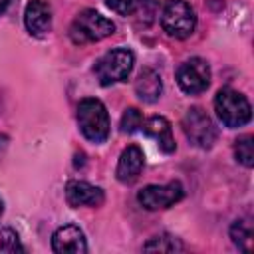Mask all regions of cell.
Here are the masks:
<instances>
[{"label":"cell","instance_id":"obj_13","mask_svg":"<svg viewBox=\"0 0 254 254\" xmlns=\"http://www.w3.org/2000/svg\"><path fill=\"white\" fill-rule=\"evenodd\" d=\"M141 127H143L147 137L157 141V145L161 147L163 153H173L177 149L175 139H173V127H171V123L165 117H161V115L149 117Z\"/></svg>","mask_w":254,"mask_h":254},{"label":"cell","instance_id":"obj_2","mask_svg":"<svg viewBox=\"0 0 254 254\" xmlns=\"http://www.w3.org/2000/svg\"><path fill=\"white\" fill-rule=\"evenodd\" d=\"M77 123L83 137L91 143H103L109 135V115L105 105L95 99L87 97L81 99L77 105Z\"/></svg>","mask_w":254,"mask_h":254},{"label":"cell","instance_id":"obj_21","mask_svg":"<svg viewBox=\"0 0 254 254\" xmlns=\"http://www.w3.org/2000/svg\"><path fill=\"white\" fill-rule=\"evenodd\" d=\"M8 6H10V0H0V14H4Z\"/></svg>","mask_w":254,"mask_h":254},{"label":"cell","instance_id":"obj_18","mask_svg":"<svg viewBox=\"0 0 254 254\" xmlns=\"http://www.w3.org/2000/svg\"><path fill=\"white\" fill-rule=\"evenodd\" d=\"M141 125H143V115H141V111H139L137 107H127V109L123 111V115H121V121H119L121 133L131 135V133L139 131Z\"/></svg>","mask_w":254,"mask_h":254},{"label":"cell","instance_id":"obj_17","mask_svg":"<svg viewBox=\"0 0 254 254\" xmlns=\"http://www.w3.org/2000/svg\"><path fill=\"white\" fill-rule=\"evenodd\" d=\"M234 157L240 165L244 167H252L254 165V137L252 135H244L240 139H236L234 143Z\"/></svg>","mask_w":254,"mask_h":254},{"label":"cell","instance_id":"obj_15","mask_svg":"<svg viewBox=\"0 0 254 254\" xmlns=\"http://www.w3.org/2000/svg\"><path fill=\"white\" fill-rule=\"evenodd\" d=\"M230 238L234 242V246H238L242 252H250L252 250V242H254V230L250 220H236L230 226Z\"/></svg>","mask_w":254,"mask_h":254},{"label":"cell","instance_id":"obj_3","mask_svg":"<svg viewBox=\"0 0 254 254\" xmlns=\"http://www.w3.org/2000/svg\"><path fill=\"white\" fill-rule=\"evenodd\" d=\"M115 32V24L101 16L95 10H83L75 16V20L69 26V38L73 44H89V42H99Z\"/></svg>","mask_w":254,"mask_h":254},{"label":"cell","instance_id":"obj_6","mask_svg":"<svg viewBox=\"0 0 254 254\" xmlns=\"http://www.w3.org/2000/svg\"><path fill=\"white\" fill-rule=\"evenodd\" d=\"M181 127H183V133L187 135V139L200 149H210L218 137L216 125L212 123L208 113L200 107L187 109V113L183 115Z\"/></svg>","mask_w":254,"mask_h":254},{"label":"cell","instance_id":"obj_11","mask_svg":"<svg viewBox=\"0 0 254 254\" xmlns=\"http://www.w3.org/2000/svg\"><path fill=\"white\" fill-rule=\"evenodd\" d=\"M143 165H145L143 151H141L137 145H129V147L123 149V153L119 155L117 169H115L117 181L123 183V185L135 183V181L139 179L141 171H143Z\"/></svg>","mask_w":254,"mask_h":254},{"label":"cell","instance_id":"obj_16","mask_svg":"<svg viewBox=\"0 0 254 254\" xmlns=\"http://www.w3.org/2000/svg\"><path fill=\"white\" fill-rule=\"evenodd\" d=\"M145 252H181L185 250L183 242L171 234H161V236H155L151 238L145 246H143Z\"/></svg>","mask_w":254,"mask_h":254},{"label":"cell","instance_id":"obj_7","mask_svg":"<svg viewBox=\"0 0 254 254\" xmlns=\"http://www.w3.org/2000/svg\"><path fill=\"white\" fill-rule=\"evenodd\" d=\"M177 83L189 95H198L210 85V65L202 58H190L177 69Z\"/></svg>","mask_w":254,"mask_h":254},{"label":"cell","instance_id":"obj_22","mask_svg":"<svg viewBox=\"0 0 254 254\" xmlns=\"http://www.w3.org/2000/svg\"><path fill=\"white\" fill-rule=\"evenodd\" d=\"M2 212H4V204H2V200H0V218H2Z\"/></svg>","mask_w":254,"mask_h":254},{"label":"cell","instance_id":"obj_1","mask_svg":"<svg viewBox=\"0 0 254 254\" xmlns=\"http://www.w3.org/2000/svg\"><path fill=\"white\" fill-rule=\"evenodd\" d=\"M133 64H135V54L127 48H115V50H109L105 52L97 62H95V77L97 81L107 87V85H113V83H119V81H125L133 69Z\"/></svg>","mask_w":254,"mask_h":254},{"label":"cell","instance_id":"obj_5","mask_svg":"<svg viewBox=\"0 0 254 254\" xmlns=\"http://www.w3.org/2000/svg\"><path fill=\"white\" fill-rule=\"evenodd\" d=\"M161 26L171 38L185 40L196 28V14L185 0H167L161 12Z\"/></svg>","mask_w":254,"mask_h":254},{"label":"cell","instance_id":"obj_10","mask_svg":"<svg viewBox=\"0 0 254 254\" xmlns=\"http://www.w3.org/2000/svg\"><path fill=\"white\" fill-rule=\"evenodd\" d=\"M65 200L69 206H101L105 200V194L99 187L89 185L85 181H69L65 185Z\"/></svg>","mask_w":254,"mask_h":254},{"label":"cell","instance_id":"obj_19","mask_svg":"<svg viewBox=\"0 0 254 254\" xmlns=\"http://www.w3.org/2000/svg\"><path fill=\"white\" fill-rule=\"evenodd\" d=\"M0 250L6 252V254L24 252V246H22L16 230H12V228H2L0 230Z\"/></svg>","mask_w":254,"mask_h":254},{"label":"cell","instance_id":"obj_4","mask_svg":"<svg viewBox=\"0 0 254 254\" xmlns=\"http://www.w3.org/2000/svg\"><path fill=\"white\" fill-rule=\"evenodd\" d=\"M214 111L226 127H242L250 121V115H252L248 99L232 87H222L216 93Z\"/></svg>","mask_w":254,"mask_h":254},{"label":"cell","instance_id":"obj_14","mask_svg":"<svg viewBox=\"0 0 254 254\" xmlns=\"http://www.w3.org/2000/svg\"><path fill=\"white\" fill-rule=\"evenodd\" d=\"M135 93L141 101L145 103H155L161 93H163V81H161V75L151 69V67H145L137 79H135Z\"/></svg>","mask_w":254,"mask_h":254},{"label":"cell","instance_id":"obj_9","mask_svg":"<svg viewBox=\"0 0 254 254\" xmlns=\"http://www.w3.org/2000/svg\"><path fill=\"white\" fill-rule=\"evenodd\" d=\"M52 250L58 254H83L87 252V242L79 226L65 224L52 234Z\"/></svg>","mask_w":254,"mask_h":254},{"label":"cell","instance_id":"obj_12","mask_svg":"<svg viewBox=\"0 0 254 254\" xmlns=\"http://www.w3.org/2000/svg\"><path fill=\"white\" fill-rule=\"evenodd\" d=\"M24 24L30 34L44 36L52 28V8L42 0L28 2L26 10H24Z\"/></svg>","mask_w":254,"mask_h":254},{"label":"cell","instance_id":"obj_8","mask_svg":"<svg viewBox=\"0 0 254 254\" xmlns=\"http://www.w3.org/2000/svg\"><path fill=\"white\" fill-rule=\"evenodd\" d=\"M185 196V189L179 181H171L167 185H147L139 190L137 200L145 210H161L169 208Z\"/></svg>","mask_w":254,"mask_h":254},{"label":"cell","instance_id":"obj_20","mask_svg":"<svg viewBox=\"0 0 254 254\" xmlns=\"http://www.w3.org/2000/svg\"><path fill=\"white\" fill-rule=\"evenodd\" d=\"M105 4L119 16H131L139 10V0H105Z\"/></svg>","mask_w":254,"mask_h":254}]
</instances>
